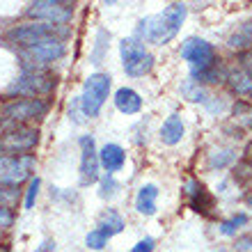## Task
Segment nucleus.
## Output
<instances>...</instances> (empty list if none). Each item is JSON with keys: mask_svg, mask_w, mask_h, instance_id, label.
Segmentation results:
<instances>
[{"mask_svg": "<svg viewBox=\"0 0 252 252\" xmlns=\"http://www.w3.org/2000/svg\"><path fill=\"white\" fill-rule=\"evenodd\" d=\"M188 7L181 2L167 5L163 12L145 16L138 21L135 26V39L142 44H154V46H163L167 41H172L177 32L181 30V23L186 19Z\"/></svg>", "mask_w": 252, "mask_h": 252, "instance_id": "1", "label": "nucleus"}, {"mask_svg": "<svg viewBox=\"0 0 252 252\" xmlns=\"http://www.w3.org/2000/svg\"><path fill=\"white\" fill-rule=\"evenodd\" d=\"M69 34V28L66 26H51V23H41V21H34V23H23V26H16L7 32V41L9 44H16L21 48H30L37 46L46 39H62Z\"/></svg>", "mask_w": 252, "mask_h": 252, "instance_id": "2", "label": "nucleus"}, {"mask_svg": "<svg viewBox=\"0 0 252 252\" xmlns=\"http://www.w3.org/2000/svg\"><path fill=\"white\" fill-rule=\"evenodd\" d=\"M58 76L53 71H23L12 85L7 87V94H16L21 99H41L55 90Z\"/></svg>", "mask_w": 252, "mask_h": 252, "instance_id": "3", "label": "nucleus"}, {"mask_svg": "<svg viewBox=\"0 0 252 252\" xmlns=\"http://www.w3.org/2000/svg\"><path fill=\"white\" fill-rule=\"evenodd\" d=\"M66 55V46L62 39H46L30 48H21L19 58L23 71H44L51 62H58Z\"/></svg>", "mask_w": 252, "mask_h": 252, "instance_id": "4", "label": "nucleus"}, {"mask_svg": "<svg viewBox=\"0 0 252 252\" xmlns=\"http://www.w3.org/2000/svg\"><path fill=\"white\" fill-rule=\"evenodd\" d=\"M110 83L113 78L108 76V73H92L90 78L85 80V85H83V94L78 96V103H80V113L85 115V117H99L101 108L106 103L108 94H110Z\"/></svg>", "mask_w": 252, "mask_h": 252, "instance_id": "5", "label": "nucleus"}, {"mask_svg": "<svg viewBox=\"0 0 252 252\" xmlns=\"http://www.w3.org/2000/svg\"><path fill=\"white\" fill-rule=\"evenodd\" d=\"M120 55H122V66H124L126 76H131V78L147 76L154 69V62H156V58L147 51L145 44L138 41L135 37L120 41Z\"/></svg>", "mask_w": 252, "mask_h": 252, "instance_id": "6", "label": "nucleus"}, {"mask_svg": "<svg viewBox=\"0 0 252 252\" xmlns=\"http://www.w3.org/2000/svg\"><path fill=\"white\" fill-rule=\"evenodd\" d=\"M39 142V131L30 124H12L0 135V152L5 156L30 154Z\"/></svg>", "mask_w": 252, "mask_h": 252, "instance_id": "7", "label": "nucleus"}, {"mask_svg": "<svg viewBox=\"0 0 252 252\" xmlns=\"http://www.w3.org/2000/svg\"><path fill=\"white\" fill-rule=\"evenodd\" d=\"M46 99H12L2 106V120L9 124H30L48 115Z\"/></svg>", "mask_w": 252, "mask_h": 252, "instance_id": "8", "label": "nucleus"}, {"mask_svg": "<svg viewBox=\"0 0 252 252\" xmlns=\"http://www.w3.org/2000/svg\"><path fill=\"white\" fill-rule=\"evenodd\" d=\"M181 58L190 64V73H202L220 62L213 44H209L206 39H199V37H188L181 44Z\"/></svg>", "mask_w": 252, "mask_h": 252, "instance_id": "9", "label": "nucleus"}, {"mask_svg": "<svg viewBox=\"0 0 252 252\" xmlns=\"http://www.w3.org/2000/svg\"><path fill=\"white\" fill-rule=\"evenodd\" d=\"M34 170V156L32 154H21V156H0V186L16 188Z\"/></svg>", "mask_w": 252, "mask_h": 252, "instance_id": "10", "label": "nucleus"}, {"mask_svg": "<svg viewBox=\"0 0 252 252\" xmlns=\"http://www.w3.org/2000/svg\"><path fill=\"white\" fill-rule=\"evenodd\" d=\"M73 2H60V0H37L30 2L28 7V16L41 23H51V26H66L73 19Z\"/></svg>", "mask_w": 252, "mask_h": 252, "instance_id": "11", "label": "nucleus"}, {"mask_svg": "<svg viewBox=\"0 0 252 252\" xmlns=\"http://www.w3.org/2000/svg\"><path fill=\"white\" fill-rule=\"evenodd\" d=\"M80 186H92L101 179V163H99V152H96V142L94 135H80Z\"/></svg>", "mask_w": 252, "mask_h": 252, "instance_id": "12", "label": "nucleus"}, {"mask_svg": "<svg viewBox=\"0 0 252 252\" xmlns=\"http://www.w3.org/2000/svg\"><path fill=\"white\" fill-rule=\"evenodd\" d=\"M184 190H186L188 199H190V209L197 213H204V216H209L213 209V197L209 195V190H206L202 184H199L197 179H188L186 186H184Z\"/></svg>", "mask_w": 252, "mask_h": 252, "instance_id": "13", "label": "nucleus"}, {"mask_svg": "<svg viewBox=\"0 0 252 252\" xmlns=\"http://www.w3.org/2000/svg\"><path fill=\"white\" fill-rule=\"evenodd\" d=\"M99 163H101V167L106 170V174L120 172L126 163V152L120 145H115V142H106V145L99 149Z\"/></svg>", "mask_w": 252, "mask_h": 252, "instance_id": "14", "label": "nucleus"}, {"mask_svg": "<svg viewBox=\"0 0 252 252\" xmlns=\"http://www.w3.org/2000/svg\"><path fill=\"white\" fill-rule=\"evenodd\" d=\"M115 108L124 115H138L142 110V96L133 87H120L115 92Z\"/></svg>", "mask_w": 252, "mask_h": 252, "instance_id": "15", "label": "nucleus"}, {"mask_svg": "<svg viewBox=\"0 0 252 252\" xmlns=\"http://www.w3.org/2000/svg\"><path fill=\"white\" fill-rule=\"evenodd\" d=\"M156 199H158V186L156 184L140 186L138 195H135V211L140 216H154L156 213Z\"/></svg>", "mask_w": 252, "mask_h": 252, "instance_id": "16", "label": "nucleus"}, {"mask_svg": "<svg viewBox=\"0 0 252 252\" xmlns=\"http://www.w3.org/2000/svg\"><path fill=\"white\" fill-rule=\"evenodd\" d=\"M184 133H186V126H184V120L179 115H170L163 126H160V142L163 145H179L184 140Z\"/></svg>", "mask_w": 252, "mask_h": 252, "instance_id": "17", "label": "nucleus"}, {"mask_svg": "<svg viewBox=\"0 0 252 252\" xmlns=\"http://www.w3.org/2000/svg\"><path fill=\"white\" fill-rule=\"evenodd\" d=\"M124 227H126L124 218H122L115 209H106V211L99 216V222H96V229H101L108 239H110V236H115V234L124 232Z\"/></svg>", "mask_w": 252, "mask_h": 252, "instance_id": "18", "label": "nucleus"}, {"mask_svg": "<svg viewBox=\"0 0 252 252\" xmlns=\"http://www.w3.org/2000/svg\"><path fill=\"white\" fill-rule=\"evenodd\" d=\"M227 83H229V87H232L236 94H250V90H252V78L243 69L227 71Z\"/></svg>", "mask_w": 252, "mask_h": 252, "instance_id": "19", "label": "nucleus"}, {"mask_svg": "<svg viewBox=\"0 0 252 252\" xmlns=\"http://www.w3.org/2000/svg\"><path fill=\"white\" fill-rule=\"evenodd\" d=\"M248 213H236V216H232V218L222 220L218 225V232L222 234V236H236V232H239L241 227L248 225Z\"/></svg>", "mask_w": 252, "mask_h": 252, "instance_id": "20", "label": "nucleus"}, {"mask_svg": "<svg viewBox=\"0 0 252 252\" xmlns=\"http://www.w3.org/2000/svg\"><path fill=\"white\" fill-rule=\"evenodd\" d=\"M181 94H184L186 99H190V101H197V103H206V101H209V92H206L202 85H197L195 80H190V78L184 83Z\"/></svg>", "mask_w": 252, "mask_h": 252, "instance_id": "21", "label": "nucleus"}, {"mask_svg": "<svg viewBox=\"0 0 252 252\" xmlns=\"http://www.w3.org/2000/svg\"><path fill=\"white\" fill-rule=\"evenodd\" d=\"M117 190H120V184H117V179H115L113 174H103L99 179V197L101 199H113L115 195H117Z\"/></svg>", "mask_w": 252, "mask_h": 252, "instance_id": "22", "label": "nucleus"}, {"mask_svg": "<svg viewBox=\"0 0 252 252\" xmlns=\"http://www.w3.org/2000/svg\"><path fill=\"white\" fill-rule=\"evenodd\" d=\"M234 158H236V154H234L232 149H220V152H213L211 156H209V167H213V170L218 167L220 170V167L229 165Z\"/></svg>", "mask_w": 252, "mask_h": 252, "instance_id": "23", "label": "nucleus"}, {"mask_svg": "<svg viewBox=\"0 0 252 252\" xmlns=\"http://www.w3.org/2000/svg\"><path fill=\"white\" fill-rule=\"evenodd\" d=\"M108 39H110V34L106 30L96 32V48H94V53H92V64H101L103 53H106V48H108Z\"/></svg>", "mask_w": 252, "mask_h": 252, "instance_id": "24", "label": "nucleus"}, {"mask_svg": "<svg viewBox=\"0 0 252 252\" xmlns=\"http://www.w3.org/2000/svg\"><path fill=\"white\" fill-rule=\"evenodd\" d=\"M85 246L90 250H103L108 246V236L101 229H92V232L85 236Z\"/></svg>", "mask_w": 252, "mask_h": 252, "instance_id": "25", "label": "nucleus"}, {"mask_svg": "<svg viewBox=\"0 0 252 252\" xmlns=\"http://www.w3.org/2000/svg\"><path fill=\"white\" fill-rule=\"evenodd\" d=\"M39 188H41L39 177L30 179V184H28V190H26V209H32V206H34V199H37V195H39Z\"/></svg>", "mask_w": 252, "mask_h": 252, "instance_id": "26", "label": "nucleus"}, {"mask_svg": "<svg viewBox=\"0 0 252 252\" xmlns=\"http://www.w3.org/2000/svg\"><path fill=\"white\" fill-rule=\"evenodd\" d=\"M227 44H229V48H236V51H248V48H252V39L246 37L243 32L232 34V37L227 39Z\"/></svg>", "mask_w": 252, "mask_h": 252, "instance_id": "27", "label": "nucleus"}, {"mask_svg": "<svg viewBox=\"0 0 252 252\" xmlns=\"http://www.w3.org/2000/svg\"><path fill=\"white\" fill-rule=\"evenodd\" d=\"M14 202H16V188L0 186V206H9L12 209Z\"/></svg>", "mask_w": 252, "mask_h": 252, "instance_id": "28", "label": "nucleus"}, {"mask_svg": "<svg viewBox=\"0 0 252 252\" xmlns=\"http://www.w3.org/2000/svg\"><path fill=\"white\" fill-rule=\"evenodd\" d=\"M234 250H236V252H248V250H252V234H243V236H236V241H234Z\"/></svg>", "mask_w": 252, "mask_h": 252, "instance_id": "29", "label": "nucleus"}, {"mask_svg": "<svg viewBox=\"0 0 252 252\" xmlns=\"http://www.w3.org/2000/svg\"><path fill=\"white\" fill-rule=\"evenodd\" d=\"M12 225H14V211L9 206H0V229H7Z\"/></svg>", "mask_w": 252, "mask_h": 252, "instance_id": "30", "label": "nucleus"}, {"mask_svg": "<svg viewBox=\"0 0 252 252\" xmlns=\"http://www.w3.org/2000/svg\"><path fill=\"white\" fill-rule=\"evenodd\" d=\"M154 246H156V241H154L152 236H147V239L138 241V243H135V246L131 248V252H152V250H154Z\"/></svg>", "mask_w": 252, "mask_h": 252, "instance_id": "31", "label": "nucleus"}, {"mask_svg": "<svg viewBox=\"0 0 252 252\" xmlns=\"http://www.w3.org/2000/svg\"><path fill=\"white\" fill-rule=\"evenodd\" d=\"M34 252H55V241L53 239L41 241V246H37V250Z\"/></svg>", "mask_w": 252, "mask_h": 252, "instance_id": "32", "label": "nucleus"}, {"mask_svg": "<svg viewBox=\"0 0 252 252\" xmlns=\"http://www.w3.org/2000/svg\"><path fill=\"white\" fill-rule=\"evenodd\" d=\"M248 108V103H243V101H239V106H234V115H236V117H239L241 113H243V110H246Z\"/></svg>", "mask_w": 252, "mask_h": 252, "instance_id": "33", "label": "nucleus"}, {"mask_svg": "<svg viewBox=\"0 0 252 252\" xmlns=\"http://www.w3.org/2000/svg\"><path fill=\"white\" fill-rule=\"evenodd\" d=\"M0 252H9V250H7V248H5V246H0Z\"/></svg>", "mask_w": 252, "mask_h": 252, "instance_id": "34", "label": "nucleus"}, {"mask_svg": "<svg viewBox=\"0 0 252 252\" xmlns=\"http://www.w3.org/2000/svg\"><path fill=\"white\" fill-rule=\"evenodd\" d=\"M213 252H227V250H222V248H218V250H213Z\"/></svg>", "mask_w": 252, "mask_h": 252, "instance_id": "35", "label": "nucleus"}]
</instances>
